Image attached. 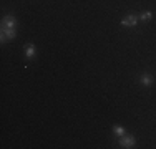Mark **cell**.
Masks as SVG:
<instances>
[{"mask_svg":"<svg viewBox=\"0 0 156 149\" xmlns=\"http://www.w3.org/2000/svg\"><path fill=\"white\" fill-rule=\"evenodd\" d=\"M118 144H120L121 147H125V149H129V147H135L136 139H135V136H131V134H125V136H121L120 139H118Z\"/></svg>","mask_w":156,"mask_h":149,"instance_id":"cell-1","label":"cell"},{"mask_svg":"<svg viewBox=\"0 0 156 149\" xmlns=\"http://www.w3.org/2000/svg\"><path fill=\"white\" fill-rule=\"evenodd\" d=\"M17 35L15 28H0V42L5 43L7 40H13Z\"/></svg>","mask_w":156,"mask_h":149,"instance_id":"cell-2","label":"cell"},{"mask_svg":"<svg viewBox=\"0 0 156 149\" xmlns=\"http://www.w3.org/2000/svg\"><path fill=\"white\" fill-rule=\"evenodd\" d=\"M2 27L0 28H15L17 27V18L13 17V15H7V17L2 18Z\"/></svg>","mask_w":156,"mask_h":149,"instance_id":"cell-3","label":"cell"},{"mask_svg":"<svg viewBox=\"0 0 156 149\" xmlns=\"http://www.w3.org/2000/svg\"><path fill=\"white\" fill-rule=\"evenodd\" d=\"M121 25H123V27H136V25H138V17L133 15V13H128L123 20H121Z\"/></svg>","mask_w":156,"mask_h":149,"instance_id":"cell-4","label":"cell"},{"mask_svg":"<svg viewBox=\"0 0 156 149\" xmlns=\"http://www.w3.org/2000/svg\"><path fill=\"white\" fill-rule=\"evenodd\" d=\"M23 53H25V57H27L28 60L35 58V55H37L35 45H33V43H27V45H25V48H23Z\"/></svg>","mask_w":156,"mask_h":149,"instance_id":"cell-5","label":"cell"},{"mask_svg":"<svg viewBox=\"0 0 156 149\" xmlns=\"http://www.w3.org/2000/svg\"><path fill=\"white\" fill-rule=\"evenodd\" d=\"M140 83L143 85V86H151V85L154 83V76H153V74H150V73H144V74H141Z\"/></svg>","mask_w":156,"mask_h":149,"instance_id":"cell-6","label":"cell"},{"mask_svg":"<svg viewBox=\"0 0 156 149\" xmlns=\"http://www.w3.org/2000/svg\"><path fill=\"white\" fill-rule=\"evenodd\" d=\"M153 18V12H150V10H144V12H141L140 15V20H143V22H148V20H151Z\"/></svg>","mask_w":156,"mask_h":149,"instance_id":"cell-7","label":"cell"},{"mask_svg":"<svg viewBox=\"0 0 156 149\" xmlns=\"http://www.w3.org/2000/svg\"><path fill=\"white\" fill-rule=\"evenodd\" d=\"M113 133L116 134L118 137H121V136H125V134H126V129L123 128V126H113Z\"/></svg>","mask_w":156,"mask_h":149,"instance_id":"cell-8","label":"cell"}]
</instances>
